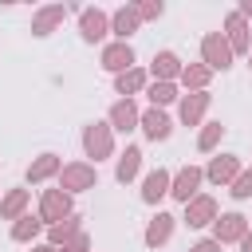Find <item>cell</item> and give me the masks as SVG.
Returning <instances> with one entry per match:
<instances>
[{
	"label": "cell",
	"mask_w": 252,
	"mask_h": 252,
	"mask_svg": "<svg viewBox=\"0 0 252 252\" xmlns=\"http://www.w3.org/2000/svg\"><path fill=\"white\" fill-rule=\"evenodd\" d=\"M106 32H110V16H106L102 8H83V12H79V35H83L87 43H102Z\"/></svg>",
	"instance_id": "cell-9"
},
{
	"label": "cell",
	"mask_w": 252,
	"mask_h": 252,
	"mask_svg": "<svg viewBox=\"0 0 252 252\" xmlns=\"http://www.w3.org/2000/svg\"><path fill=\"white\" fill-rule=\"evenodd\" d=\"M173 228H177V217L173 213H165V209H158L150 220H146V248H161V244H169V236H173Z\"/></svg>",
	"instance_id": "cell-12"
},
{
	"label": "cell",
	"mask_w": 252,
	"mask_h": 252,
	"mask_svg": "<svg viewBox=\"0 0 252 252\" xmlns=\"http://www.w3.org/2000/svg\"><path fill=\"white\" fill-rule=\"evenodd\" d=\"M181 59H177V51H154V59H150V75H154V83H177L181 79Z\"/></svg>",
	"instance_id": "cell-16"
},
{
	"label": "cell",
	"mask_w": 252,
	"mask_h": 252,
	"mask_svg": "<svg viewBox=\"0 0 252 252\" xmlns=\"http://www.w3.org/2000/svg\"><path fill=\"white\" fill-rule=\"evenodd\" d=\"M248 236V217L244 213H220L213 220V240L224 248V244H240Z\"/></svg>",
	"instance_id": "cell-4"
},
{
	"label": "cell",
	"mask_w": 252,
	"mask_h": 252,
	"mask_svg": "<svg viewBox=\"0 0 252 252\" xmlns=\"http://www.w3.org/2000/svg\"><path fill=\"white\" fill-rule=\"evenodd\" d=\"M146 87H150V71H146V67H130V71L114 75V91H118L122 98H134V94L146 91Z\"/></svg>",
	"instance_id": "cell-21"
},
{
	"label": "cell",
	"mask_w": 252,
	"mask_h": 252,
	"mask_svg": "<svg viewBox=\"0 0 252 252\" xmlns=\"http://www.w3.org/2000/svg\"><path fill=\"white\" fill-rule=\"evenodd\" d=\"M28 205H32V193H28V189H8V193L0 197V217L16 224L20 217H28Z\"/></svg>",
	"instance_id": "cell-23"
},
{
	"label": "cell",
	"mask_w": 252,
	"mask_h": 252,
	"mask_svg": "<svg viewBox=\"0 0 252 252\" xmlns=\"http://www.w3.org/2000/svg\"><path fill=\"white\" fill-rule=\"evenodd\" d=\"M232 59H236V55H232L224 32H205V35H201V63H205L209 71H228Z\"/></svg>",
	"instance_id": "cell-1"
},
{
	"label": "cell",
	"mask_w": 252,
	"mask_h": 252,
	"mask_svg": "<svg viewBox=\"0 0 252 252\" xmlns=\"http://www.w3.org/2000/svg\"><path fill=\"white\" fill-rule=\"evenodd\" d=\"M209 79H213V71L205 63H185L177 87H185V94H197V91H209Z\"/></svg>",
	"instance_id": "cell-24"
},
{
	"label": "cell",
	"mask_w": 252,
	"mask_h": 252,
	"mask_svg": "<svg viewBox=\"0 0 252 252\" xmlns=\"http://www.w3.org/2000/svg\"><path fill=\"white\" fill-rule=\"evenodd\" d=\"M83 232V217H67V220H59V224H51L47 228V244H55V248H63V244H71L75 236Z\"/></svg>",
	"instance_id": "cell-25"
},
{
	"label": "cell",
	"mask_w": 252,
	"mask_h": 252,
	"mask_svg": "<svg viewBox=\"0 0 252 252\" xmlns=\"http://www.w3.org/2000/svg\"><path fill=\"white\" fill-rule=\"evenodd\" d=\"M43 228H47V224L39 220V213H35V217L28 213V217H20V220L12 224V240H16V244H35Z\"/></svg>",
	"instance_id": "cell-26"
},
{
	"label": "cell",
	"mask_w": 252,
	"mask_h": 252,
	"mask_svg": "<svg viewBox=\"0 0 252 252\" xmlns=\"http://www.w3.org/2000/svg\"><path fill=\"white\" fill-rule=\"evenodd\" d=\"M106 122H110V130H122V134H130V130H138V122H142V110H138V102H134V98H118V102L110 106Z\"/></svg>",
	"instance_id": "cell-13"
},
{
	"label": "cell",
	"mask_w": 252,
	"mask_h": 252,
	"mask_svg": "<svg viewBox=\"0 0 252 252\" xmlns=\"http://www.w3.org/2000/svg\"><path fill=\"white\" fill-rule=\"evenodd\" d=\"M138 173H142V146H126V150L118 154V161H114V177H118L122 185H130Z\"/></svg>",
	"instance_id": "cell-22"
},
{
	"label": "cell",
	"mask_w": 252,
	"mask_h": 252,
	"mask_svg": "<svg viewBox=\"0 0 252 252\" xmlns=\"http://www.w3.org/2000/svg\"><path fill=\"white\" fill-rule=\"evenodd\" d=\"M224 39L232 47V55H252V28L240 12H228L224 16Z\"/></svg>",
	"instance_id": "cell-7"
},
{
	"label": "cell",
	"mask_w": 252,
	"mask_h": 252,
	"mask_svg": "<svg viewBox=\"0 0 252 252\" xmlns=\"http://www.w3.org/2000/svg\"><path fill=\"white\" fill-rule=\"evenodd\" d=\"M189 252H220V244H217L213 236H205V240H197V244H189Z\"/></svg>",
	"instance_id": "cell-31"
},
{
	"label": "cell",
	"mask_w": 252,
	"mask_h": 252,
	"mask_svg": "<svg viewBox=\"0 0 252 252\" xmlns=\"http://www.w3.org/2000/svg\"><path fill=\"white\" fill-rule=\"evenodd\" d=\"M169 185H173V173H169V169H161V165L150 169V173L142 177V201H146V205H158L161 197H169Z\"/></svg>",
	"instance_id": "cell-18"
},
{
	"label": "cell",
	"mask_w": 252,
	"mask_h": 252,
	"mask_svg": "<svg viewBox=\"0 0 252 252\" xmlns=\"http://www.w3.org/2000/svg\"><path fill=\"white\" fill-rule=\"evenodd\" d=\"M138 130H142L150 142H165V138L173 134V118H169L165 110L150 106V110H142V122H138Z\"/></svg>",
	"instance_id": "cell-14"
},
{
	"label": "cell",
	"mask_w": 252,
	"mask_h": 252,
	"mask_svg": "<svg viewBox=\"0 0 252 252\" xmlns=\"http://www.w3.org/2000/svg\"><path fill=\"white\" fill-rule=\"evenodd\" d=\"M236 12H240L244 20H252V0H240V8H236Z\"/></svg>",
	"instance_id": "cell-32"
},
{
	"label": "cell",
	"mask_w": 252,
	"mask_h": 252,
	"mask_svg": "<svg viewBox=\"0 0 252 252\" xmlns=\"http://www.w3.org/2000/svg\"><path fill=\"white\" fill-rule=\"evenodd\" d=\"M201 181H205V169H201V165H181V169L173 173V185H169V197H173V201H181V205H189V201L197 197V189H201Z\"/></svg>",
	"instance_id": "cell-5"
},
{
	"label": "cell",
	"mask_w": 252,
	"mask_h": 252,
	"mask_svg": "<svg viewBox=\"0 0 252 252\" xmlns=\"http://www.w3.org/2000/svg\"><path fill=\"white\" fill-rule=\"evenodd\" d=\"M209 102H213V94H209V91L181 94V102H177V118H181V126H201V122H205V114H209Z\"/></svg>",
	"instance_id": "cell-10"
},
{
	"label": "cell",
	"mask_w": 252,
	"mask_h": 252,
	"mask_svg": "<svg viewBox=\"0 0 252 252\" xmlns=\"http://www.w3.org/2000/svg\"><path fill=\"white\" fill-rule=\"evenodd\" d=\"M138 16H142V24L146 20H161L165 16V4L161 0H146V4H138Z\"/></svg>",
	"instance_id": "cell-30"
},
{
	"label": "cell",
	"mask_w": 252,
	"mask_h": 252,
	"mask_svg": "<svg viewBox=\"0 0 252 252\" xmlns=\"http://www.w3.org/2000/svg\"><path fill=\"white\" fill-rule=\"evenodd\" d=\"M59 173H63V158L59 154H39V158H32L24 177H28V185H43V181H51Z\"/></svg>",
	"instance_id": "cell-17"
},
{
	"label": "cell",
	"mask_w": 252,
	"mask_h": 252,
	"mask_svg": "<svg viewBox=\"0 0 252 252\" xmlns=\"http://www.w3.org/2000/svg\"><path fill=\"white\" fill-rule=\"evenodd\" d=\"M102 67H106L110 75H122V71L138 67V63H134V47H130V43H122V39L106 43V47H102Z\"/></svg>",
	"instance_id": "cell-15"
},
{
	"label": "cell",
	"mask_w": 252,
	"mask_h": 252,
	"mask_svg": "<svg viewBox=\"0 0 252 252\" xmlns=\"http://www.w3.org/2000/svg\"><path fill=\"white\" fill-rule=\"evenodd\" d=\"M32 252H63V248H55V244H32Z\"/></svg>",
	"instance_id": "cell-33"
},
{
	"label": "cell",
	"mask_w": 252,
	"mask_h": 252,
	"mask_svg": "<svg viewBox=\"0 0 252 252\" xmlns=\"http://www.w3.org/2000/svg\"><path fill=\"white\" fill-rule=\"evenodd\" d=\"M71 217V193H63V189H43V197H39V220L51 228V224H59V220H67Z\"/></svg>",
	"instance_id": "cell-6"
},
{
	"label": "cell",
	"mask_w": 252,
	"mask_h": 252,
	"mask_svg": "<svg viewBox=\"0 0 252 252\" xmlns=\"http://www.w3.org/2000/svg\"><path fill=\"white\" fill-rule=\"evenodd\" d=\"M146 94H150V106H158V110H165L169 102H181L177 83H150V87H146Z\"/></svg>",
	"instance_id": "cell-27"
},
{
	"label": "cell",
	"mask_w": 252,
	"mask_h": 252,
	"mask_svg": "<svg viewBox=\"0 0 252 252\" xmlns=\"http://www.w3.org/2000/svg\"><path fill=\"white\" fill-rule=\"evenodd\" d=\"M138 28H142V16H138V4H122L118 12H110V32H114V35H118L122 43H126V39H130V35H134Z\"/></svg>",
	"instance_id": "cell-20"
},
{
	"label": "cell",
	"mask_w": 252,
	"mask_h": 252,
	"mask_svg": "<svg viewBox=\"0 0 252 252\" xmlns=\"http://www.w3.org/2000/svg\"><path fill=\"white\" fill-rule=\"evenodd\" d=\"M240 158L236 154H217V158H209V165H205V181H213V185H232L236 177H240Z\"/></svg>",
	"instance_id": "cell-8"
},
{
	"label": "cell",
	"mask_w": 252,
	"mask_h": 252,
	"mask_svg": "<svg viewBox=\"0 0 252 252\" xmlns=\"http://www.w3.org/2000/svg\"><path fill=\"white\" fill-rule=\"evenodd\" d=\"M220 217V209H217V197H209V193H197L189 205H185V224L189 228H205V224H213Z\"/></svg>",
	"instance_id": "cell-11"
},
{
	"label": "cell",
	"mask_w": 252,
	"mask_h": 252,
	"mask_svg": "<svg viewBox=\"0 0 252 252\" xmlns=\"http://www.w3.org/2000/svg\"><path fill=\"white\" fill-rule=\"evenodd\" d=\"M98 185V169H94V161H67L63 165V173H59V189L63 193H87V189H94Z\"/></svg>",
	"instance_id": "cell-3"
},
{
	"label": "cell",
	"mask_w": 252,
	"mask_h": 252,
	"mask_svg": "<svg viewBox=\"0 0 252 252\" xmlns=\"http://www.w3.org/2000/svg\"><path fill=\"white\" fill-rule=\"evenodd\" d=\"M240 252H252V228H248V236L240 240Z\"/></svg>",
	"instance_id": "cell-34"
},
{
	"label": "cell",
	"mask_w": 252,
	"mask_h": 252,
	"mask_svg": "<svg viewBox=\"0 0 252 252\" xmlns=\"http://www.w3.org/2000/svg\"><path fill=\"white\" fill-rule=\"evenodd\" d=\"M224 130H228L224 122H205V126H201V134H197V150H201V154H213V150L220 146Z\"/></svg>",
	"instance_id": "cell-28"
},
{
	"label": "cell",
	"mask_w": 252,
	"mask_h": 252,
	"mask_svg": "<svg viewBox=\"0 0 252 252\" xmlns=\"http://www.w3.org/2000/svg\"><path fill=\"white\" fill-rule=\"evenodd\" d=\"M83 154L94 158V165L114 154V130H110V122H87L83 126Z\"/></svg>",
	"instance_id": "cell-2"
},
{
	"label": "cell",
	"mask_w": 252,
	"mask_h": 252,
	"mask_svg": "<svg viewBox=\"0 0 252 252\" xmlns=\"http://www.w3.org/2000/svg\"><path fill=\"white\" fill-rule=\"evenodd\" d=\"M248 67H252V55H248Z\"/></svg>",
	"instance_id": "cell-35"
},
{
	"label": "cell",
	"mask_w": 252,
	"mask_h": 252,
	"mask_svg": "<svg viewBox=\"0 0 252 252\" xmlns=\"http://www.w3.org/2000/svg\"><path fill=\"white\" fill-rule=\"evenodd\" d=\"M63 20H67V4H43V8L32 16V35L43 39V35H51Z\"/></svg>",
	"instance_id": "cell-19"
},
{
	"label": "cell",
	"mask_w": 252,
	"mask_h": 252,
	"mask_svg": "<svg viewBox=\"0 0 252 252\" xmlns=\"http://www.w3.org/2000/svg\"><path fill=\"white\" fill-rule=\"evenodd\" d=\"M228 193H232L236 201H248V197H252V169H240V177L228 185Z\"/></svg>",
	"instance_id": "cell-29"
}]
</instances>
